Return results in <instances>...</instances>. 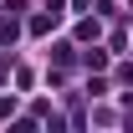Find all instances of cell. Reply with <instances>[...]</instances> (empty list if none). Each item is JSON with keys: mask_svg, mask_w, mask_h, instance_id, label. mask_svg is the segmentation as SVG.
Listing matches in <instances>:
<instances>
[{"mask_svg": "<svg viewBox=\"0 0 133 133\" xmlns=\"http://www.w3.org/2000/svg\"><path fill=\"white\" fill-rule=\"evenodd\" d=\"M56 26H62V0H51L41 16H31V36H51Z\"/></svg>", "mask_w": 133, "mask_h": 133, "instance_id": "cell-1", "label": "cell"}, {"mask_svg": "<svg viewBox=\"0 0 133 133\" xmlns=\"http://www.w3.org/2000/svg\"><path fill=\"white\" fill-rule=\"evenodd\" d=\"M87 66H92V72H102V66H108V51L92 46V51H87Z\"/></svg>", "mask_w": 133, "mask_h": 133, "instance_id": "cell-2", "label": "cell"}, {"mask_svg": "<svg viewBox=\"0 0 133 133\" xmlns=\"http://www.w3.org/2000/svg\"><path fill=\"white\" fill-rule=\"evenodd\" d=\"M16 36H21V26H16V21H0V41H16Z\"/></svg>", "mask_w": 133, "mask_h": 133, "instance_id": "cell-3", "label": "cell"}, {"mask_svg": "<svg viewBox=\"0 0 133 133\" xmlns=\"http://www.w3.org/2000/svg\"><path fill=\"white\" fill-rule=\"evenodd\" d=\"M16 113V97H0V118H10Z\"/></svg>", "mask_w": 133, "mask_h": 133, "instance_id": "cell-4", "label": "cell"}]
</instances>
